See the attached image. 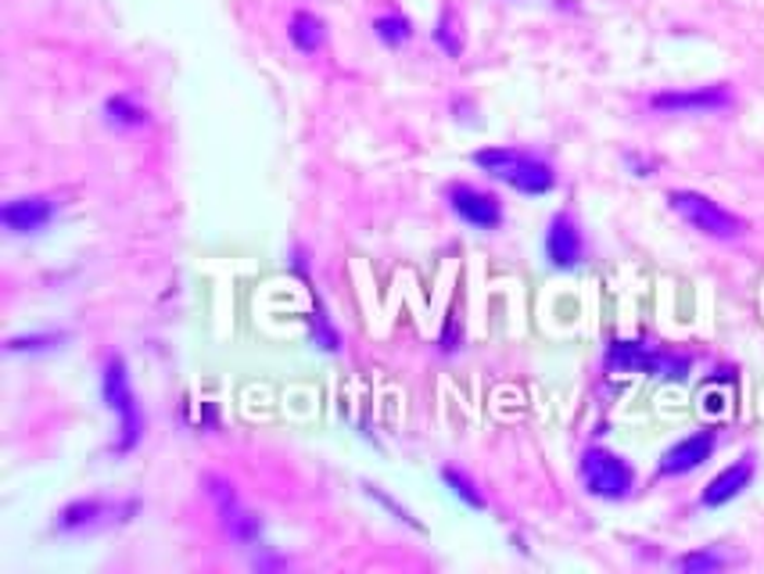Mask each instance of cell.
Listing matches in <instances>:
<instances>
[{
  "mask_svg": "<svg viewBox=\"0 0 764 574\" xmlns=\"http://www.w3.org/2000/svg\"><path fill=\"white\" fill-rule=\"evenodd\" d=\"M474 166L492 180L507 183L517 194H527V198H542V194L557 187V173H553L546 158L521 148H482L474 151Z\"/></svg>",
  "mask_w": 764,
  "mask_h": 574,
  "instance_id": "obj_1",
  "label": "cell"
},
{
  "mask_svg": "<svg viewBox=\"0 0 764 574\" xmlns=\"http://www.w3.org/2000/svg\"><path fill=\"white\" fill-rule=\"evenodd\" d=\"M101 399L105 406L119 417V438H116V456H126L137 449L144 435V413L137 406V395L130 388V370L122 356H108L101 370Z\"/></svg>",
  "mask_w": 764,
  "mask_h": 574,
  "instance_id": "obj_2",
  "label": "cell"
},
{
  "mask_svg": "<svg viewBox=\"0 0 764 574\" xmlns=\"http://www.w3.org/2000/svg\"><path fill=\"white\" fill-rule=\"evenodd\" d=\"M668 205L693 230H700L704 237L714 241H736L747 234V219H739L736 212L721 209L718 201H711L707 194H696V191H671L668 194Z\"/></svg>",
  "mask_w": 764,
  "mask_h": 574,
  "instance_id": "obj_3",
  "label": "cell"
},
{
  "mask_svg": "<svg viewBox=\"0 0 764 574\" xmlns=\"http://www.w3.org/2000/svg\"><path fill=\"white\" fill-rule=\"evenodd\" d=\"M578 474H582V485L589 496H599V499H628L635 488V471L628 463L610 453V449H585L582 463H578Z\"/></svg>",
  "mask_w": 764,
  "mask_h": 574,
  "instance_id": "obj_4",
  "label": "cell"
},
{
  "mask_svg": "<svg viewBox=\"0 0 764 574\" xmlns=\"http://www.w3.org/2000/svg\"><path fill=\"white\" fill-rule=\"evenodd\" d=\"M137 503H112V499H76L69 503L65 510L58 514L54 528L61 535H94V532H105L112 524L126 521Z\"/></svg>",
  "mask_w": 764,
  "mask_h": 574,
  "instance_id": "obj_5",
  "label": "cell"
},
{
  "mask_svg": "<svg viewBox=\"0 0 764 574\" xmlns=\"http://www.w3.org/2000/svg\"><path fill=\"white\" fill-rule=\"evenodd\" d=\"M205 485H208V499L216 503L219 521H223V528H227V535H230L233 542H238V546H252V542L263 539V521H258L248 506H241V499H238V492H233L230 481L216 478V474H208Z\"/></svg>",
  "mask_w": 764,
  "mask_h": 574,
  "instance_id": "obj_6",
  "label": "cell"
},
{
  "mask_svg": "<svg viewBox=\"0 0 764 574\" xmlns=\"http://www.w3.org/2000/svg\"><path fill=\"white\" fill-rule=\"evenodd\" d=\"M449 198V209L463 219V223H471L474 230H499L502 227V205L496 194H488L482 187H474V183H452V187L446 191Z\"/></svg>",
  "mask_w": 764,
  "mask_h": 574,
  "instance_id": "obj_7",
  "label": "cell"
},
{
  "mask_svg": "<svg viewBox=\"0 0 764 574\" xmlns=\"http://www.w3.org/2000/svg\"><path fill=\"white\" fill-rule=\"evenodd\" d=\"M732 90L718 83V87H696V90H668V94H653L650 108L664 115H686V112H725L732 108Z\"/></svg>",
  "mask_w": 764,
  "mask_h": 574,
  "instance_id": "obj_8",
  "label": "cell"
},
{
  "mask_svg": "<svg viewBox=\"0 0 764 574\" xmlns=\"http://www.w3.org/2000/svg\"><path fill=\"white\" fill-rule=\"evenodd\" d=\"M546 259L557 266V270H574V266H582V259H585V237H582V227H578L574 216L557 212V216L549 219Z\"/></svg>",
  "mask_w": 764,
  "mask_h": 574,
  "instance_id": "obj_9",
  "label": "cell"
},
{
  "mask_svg": "<svg viewBox=\"0 0 764 574\" xmlns=\"http://www.w3.org/2000/svg\"><path fill=\"white\" fill-rule=\"evenodd\" d=\"M58 212V201L51 194H33V198H15L0 209V223H4L8 234H40V230L51 227V219Z\"/></svg>",
  "mask_w": 764,
  "mask_h": 574,
  "instance_id": "obj_10",
  "label": "cell"
},
{
  "mask_svg": "<svg viewBox=\"0 0 764 574\" xmlns=\"http://www.w3.org/2000/svg\"><path fill=\"white\" fill-rule=\"evenodd\" d=\"M714 445H718V435H714V431H696V435H689V438H682V442H675V445L668 449V453L660 456L657 474H660V478H679V474L696 471L700 463L711 460Z\"/></svg>",
  "mask_w": 764,
  "mask_h": 574,
  "instance_id": "obj_11",
  "label": "cell"
},
{
  "mask_svg": "<svg viewBox=\"0 0 764 574\" xmlns=\"http://www.w3.org/2000/svg\"><path fill=\"white\" fill-rule=\"evenodd\" d=\"M750 481H754V456H743V460L729 463L721 474H714V478L707 481V488H704V496H700V503L711 506V510L732 503V499L743 492Z\"/></svg>",
  "mask_w": 764,
  "mask_h": 574,
  "instance_id": "obj_12",
  "label": "cell"
},
{
  "mask_svg": "<svg viewBox=\"0 0 764 574\" xmlns=\"http://www.w3.org/2000/svg\"><path fill=\"white\" fill-rule=\"evenodd\" d=\"M614 366H628V370H646V374H664V377H686L689 359L679 356H657V352H643L639 345H614L610 349Z\"/></svg>",
  "mask_w": 764,
  "mask_h": 574,
  "instance_id": "obj_13",
  "label": "cell"
},
{
  "mask_svg": "<svg viewBox=\"0 0 764 574\" xmlns=\"http://www.w3.org/2000/svg\"><path fill=\"white\" fill-rule=\"evenodd\" d=\"M288 36H291V44L299 47L302 54H316L319 47H324V22H319L313 11H299V15L291 19V26H288Z\"/></svg>",
  "mask_w": 764,
  "mask_h": 574,
  "instance_id": "obj_14",
  "label": "cell"
},
{
  "mask_svg": "<svg viewBox=\"0 0 764 574\" xmlns=\"http://www.w3.org/2000/svg\"><path fill=\"white\" fill-rule=\"evenodd\" d=\"M441 478H446V485L452 488V496H460L471 510H485V496L477 492L474 481L466 478V474H460L456 467H446V471H441Z\"/></svg>",
  "mask_w": 764,
  "mask_h": 574,
  "instance_id": "obj_15",
  "label": "cell"
},
{
  "mask_svg": "<svg viewBox=\"0 0 764 574\" xmlns=\"http://www.w3.org/2000/svg\"><path fill=\"white\" fill-rule=\"evenodd\" d=\"M374 33H377L388 47H402V44L413 36L410 22L399 19V15H380V19H374Z\"/></svg>",
  "mask_w": 764,
  "mask_h": 574,
  "instance_id": "obj_16",
  "label": "cell"
},
{
  "mask_svg": "<svg viewBox=\"0 0 764 574\" xmlns=\"http://www.w3.org/2000/svg\"><path fill=\"white\" fill-rule=\"evenodd\" d=\"M105 112L112 122H119V126H144V108L130 105V97H112V101L105 105Z\"/></svg>",
  "mask_w": 764,
  "mask_h": 574,
  "instance_id": "obj_17",
  "label": "cell"
},
{
  "mask_svg": "<svg viewBox=\"0 0 764 574\" xmlns=\"http://www.w3.org/2000/svg\"><path fill=\"white\" fill-rule=\"evenodd\" d=\"M69 334H29V338H11L8 352H51L58 349Z\"/></svg>",
  "mask_w": 764,
  "mask_h": 574,
  "instance_id": "obj_18",
  "label": "cell"
},
{
  "mask_svg": "<svg viewBox=\"0 0 764 574\" xmlns=\"http://www.w3.org/2000/svg\"><path fill=\"white\" fill-rule=\"evenodd\" d=\"M675 567L679 571H718V567H725V557H718V553H686V557H679L675 560Z\"/></svg>",
  "mask_w": 764,
  "mask_h": 574,
  "instance_id": "obj_19",
  "label": "cell"
}]
</instances>
